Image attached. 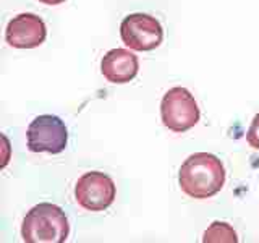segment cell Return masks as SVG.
Listing matches in <instances>:
<instances>
[{
	"label": "cell",
	"instance_id": "1",
	"mask_svg": "<svg viewBox=\"0 0 259 243\" xmlns=\"http://www.w3.org/2000/svg\"><path fill=\"white\" fill-rule=\"evenodd\" d=\"M178 183L182 191L190 198H212L225 185L222 160L209 152L191 154L178 170Z\"/></svg>",
	"mask_w": 259,
	"mask_h": 243
},
{
	"label": "cell",
	"instance_id": "2",
	"mask_svg": "<svg viewBox=\"0 0 259 243\" xmlns=\"http://www.w3.org/2000/svg\"><path fill=\"white\" fill-rule=\"evenodd\" d=\"M68 235V217L60 206L52 202L32 206L21 224V237L26 243H63Z\"/></svg>",
	"mask_w": 259,
	"mask_h": 243
},
{
	"label": "cell",
	"instance_id": "3",
	"mask_svg": "<svg viewBox=\"0 0 259 243\" xmlns=\"http://www.w3.org/2000/svg\"><path fill=\"white\" fill-rule=\"evenodd\" d=\"M198 102L186 88L175 86L164 94L160 102V118L174 133H185L199 122Z\"/></svg>",
	"mask_w": 259,
	"mask_h": 243
},
{
	"label": "cell",
	"instance_id": "4",
	"mask_svg": "<svg viewBox=\"0 0 259 243\" xmlns=\"http://www.w3.org/2000/svg\"><path fill=\"white\" fill-rule=\"evenodd\" d=\"M120 37L123 44L138 52L157 49L164 40V29L157 18L148 13H132L120 24Z\"/></svg>",
	"mask_w": 259,
	"mask_h": 243
},
{
	"label": "cell",
	"instance_id": "5",
	"mask_svg": "<svg viewBox=\"0 0 259 243\" xmlns=\"http://www.w3.org/2000/svg\"><path fill=\"white\" fill-rule=\"evenodd\" d=\"M117 188L112 178L104 172H86L75 185V199L78 205L91 213H101L115 201Z\"/></svg>",
	"mask_w": 259,
	"mask_h": 243
},
{
	"label": "cell",
	"instance_id": "6",
	"mask_svg": "<svg viewBox=\"0 0 259 243\" xmlns=\"http://www.w3.org/2000/svg\"><path fill=\"white\" fill-rule=\"evenodd\" d=\"M31 152L60 154L68 143V130L57 115H39L31 122L26 132Z\"/></svg>",
	"mask_w": 259,
	"mask_h": 243
},
{
	"label": "cell",
	"instance_id": "7",
	"mask_svg": "<svg viewBox=\"0 0 259 243\" xmlns=\"http://www.w3.org/2000/svg\"><path fill=\"white\" fill-rule=\"evenodd\" d=\"M46 37V23L34 13H20L13 16L5 29V40L15 49H36L44 44Z\"/></svg>",
	"mask_w": 259,
	"mask_h": 243
},
{
	"label": "cell",
	"instance_id": "8",
	"mask_svg": "<svg viewBox=\"0 0 259 243\" xmlns=\"http://www.w3.org/2000/svg\"><path fill=\"white\" fill-rule=\"evenodd\" d=\"M138 70H140L138 57L128 49H112L101 60L102 76L113 85L130 83L138 75Z\"/></svg>",
	"mask_w": 259,
	"mask_h": 243
},
{
	"label": "cell",
	"instance_id": "9",
	"mask_svg": "<svg viewBox=\"0 0 259 243\" xmlns=\"http://www.w3.org/2000/svg\"><path fill=\"white\" fill-rule=\"evenodd\" d=\"M204 243H238V235L227 222H212L202 235Z\"/></svg>",
	"mask_w": 259,
	"mask_h": 243
},
{
	"label": "cell",
	"instance_id": "10",
	"mask_svg": "<svg viewBox=\"0 0 259 243\" xmlns=\"http://www.w3.org/2000/svg\"><path fill=\"white\" fill-rule=\"evenodd\" d=\"M246 141L253 149H259V112L253 117V122H251V125L248 128Z\"/></svg>",
	"mask_w": 259,
	"mask_h": 243
},
{
	"label": "cell",
	"instance_id": "11",
	"mask_svg": "<svg viewBox=\"0 0 259 243\" xmlns=\"http://www.w3.org/2000/svg\"><path fill=\"white\" fill-rule=\"evenodd\" d=\"M37 2L44 4V5H60L65 2V0H37Z\"/></svg>",
	"mask_w": 259,
	"mask_h": 243
}]
</instances>
